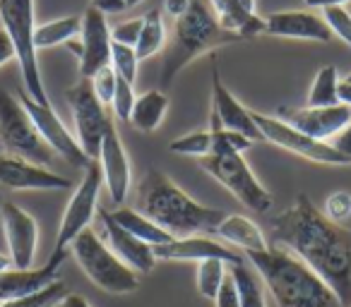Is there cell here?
<instances>
[{"instance_id":"obj_1","label":"cell","mask_w":351,"mask_h":307,"mask_svg":"<svg viewBox=\"0 0 351 307\" xmlns=\"http://www.w3.org/2000/svg\"><path fill=\"white\" fill-rule=\"evenodd\" d=\"M272 245L291 252L332 288L339 302H351V233L332 224L306 195L269 221Z\"/></svg>"},{"instance_id":"obj_2","label":"cell","mask_w":351,"mask_h":307,"mask_svg":"<svg viewBox=\"0 0 351 307\" xmlns=\"http://www.w3.org/2000/svg\"><path fill=\"white\" fill-rule=\"evenodd\" d=\"M137 211L173 238L210 235L226 216V211L195 202L159 168H149L137 183Z\"/></svg>"},{"instance_id":"obj_3","label":"cell","mask_w":351,"mask_h":307,"mask_svg":"<svg viewBox=\"0 0 351 307\" xmlns=\"http://www.w3.org/2000/svg\"><path fill=\"white\" fill-rule=\"evenodd\" d=\"M245 257L277 307H344L332 288L287 250L269 245L265 252Z\"/></svg>"},{"instance_id":"obj_4","label":"cell","mask_w":351,"mask_h":307,"mask_svg":"<svg viewBox=\"0 0 351 307\" xmlns=\"http://www.w3.org/2000/svg\"><path fill=\"white\" fill-rule=\"evenodd\" d=\"M239 36L226 31L217 22L215 12L202 3L193 0L191 10L173 22V34L164 49V63H161V92L171 87L178 72L191 65L202 53H210L221 46L239 44Z\"/></svg>"},{"instance_id":"obj_5","label":"cell","mask_w":351,"mask_h":307,"mask_svg":"<svg viewBox=\"0 0 351 307\" xmlns=\"http://www.w3.org/2000/svg\"><path fill=\"white\" fill-rule=\"evenodd\" d=\"M0 22L15 46L27 96L41 106H51L44 79H41L39 58H36L39 51L34 46V0H0Z\"/></svg>"},{"instance_id":"obj_6","label":"cell","mask_w":351,"mask_h":307,"mask_svg":"<svg viewBox=\"0 0 351 307\" xmlns=\"http://www.w3.org/2000/svg\"><path fill=\"white\" fill-rule=\"evenodd\" d=\"M70 252L84 276L99 291L111 293V295H128L140 288V276L128 264H123L92 228H87L73 240Z\"/></svg>"},{"instance_id":"obj_7","label":"cell","mask_w":351,"mask_h":307,"mask_svg":"<svg viewBox=\"0 0 351 307\" xmlns=\"http://www.w3.org/2000/svg\"><path fill=\"white\" fill-rule=\"evenodd\" d=\"M104 178H101V168L99 161H92L84 171V178L80 181V185L75 187L73 197H70L68 206H65V214L60 219V228H58V238L53 243L49 259H46L44 267L51 273H58L60 264H63L65 254L70 252V245L77 238L80 233L89 228L92 219L99 211V187H101Z\"/></svg>"},{"instance_id":"obj_8","label":"cell","mask_w":351,"mask_h":307,"mask_svg":"<svg viewBox=\"0 0 351 307\" xmlns=\"http://www.w3.org/2000/svg\"><path fill=\"white\" fill-rule=\"evenodd\" d=\"M0 144L10 157L25 159L39 166L51 163L56 157L51 146L41 139L39 130L20 98H15L5 89H0Z\"/></svg>"},{"instance_id":"obj_9","label":"cell","mask_w":351,"mask_h":307,"mask_svg":"<svg viewBox=\"0 0 351 307\" xmlns=\"http://www.w3.org/2000/svg\"><path fill=\"white\" fill-rule=\"evenodd\" d=\"M200 168L226 187L245 209L267 214L272 209V195L250 171L243 154H210L200 159Z\"/></svg>"},{"instance_id":"obj_10","label":"cell","mask_w":351,"mask_h":307,"mask_svg":"<svg viewBox=\"0 0 351 307\" xmlns=\"http://www.w3.org/2000/svg\"><path fill=\"white\" fill-rule=\"evenodd\" d=\"M65 98H68V106L73 111V122L80 146H82L89 161H99L104 135L113 125L106 106L97 98L89 79H80L75 87H70L65 92Z\"/></svg>"},{"instance_id":"obj_11","label":"cell","mask_w":351,"mask_h":307,"mask_svg":"<svg viewBox=\"0 0 351 307\" xmlns=\"http://www.w3.org/2000/svg\"><path fill=\"white\" fill-rule=\"evenodd\" d=\"M250 116H253L263 139L272 142V144L279 146V149H287V151H291V154H296V157L306 159V161H313V163H325V166H349V161L341 157L330 142L313 139V137L298 132L296 127L279 120L277 116H265V113H258V111H250Z\"/></svg>"},{"instance_id":"obj_12","label":"cell","mask_w":351,"mask_h":307,"mask_svg":"<svg viewBox=\"0 0 351 307\" xmlns=\"http://www.w3.org/2000/svg\"><path fill=\"white\" fill-rule=\"evenodd\" d=\"M20 103L25 106V111L29 113L32 122H34L36 130H39L41 139L51 146V151H53V154H58L60 159H65L70 166L84 168V171H87V166L92 161H89L87 154L82 151L77 137L70 135V130L63 125V120L56 116L53 106H41V103H36L34 98L27 96V92L22 94Z\"/></svg>"},{"instance_id":"obj_13","label":"cell","mask_w":351,"mask_h":307,"mask_svg":"<svg viewBox=\"0 0 351 307\" xmlns=\"http://www.w3.org/2000/svg\"><path fill=\"white\" fill-rule=\"evenodd\" d=\"M0 221L5 230L8 252H10L12 267L27 271L32 269L36 259V248H39V226L36 219L17 206L15 202H3L0 204Z\"/></svg>"},{"instance_id":"obj_14","label":"cell","mask_w":351,"mask_h":307,"mask_svg":"<svg viewBox=\"0 0 351 307\" xmlns=\"http://www.w3.org/2000/svg\"><path fill=\"white\" fill-rule=\"evenodd\" d=\"M215 130H231L241 132L248 139H263L258 125H255L250 111L226 89L221 82V75L217 63H212V111H210V132Z\"/></svg>"},{"instance_id":"obj_15","label":"cell","mask_w":351,"mask_h":307,"mask_svg":"<svg viewBox=\"0 0 351 307\" xmlns=\"http://www.w3.org/2000/svg\"><path fill=\"white\" fill-rule=\"evenodd\" d=\"M277 118L284 120L287 125L296 127L298 132L313 137V139L330 142L337 132H341L351 122V108L344 103L337 106H325V108H289L282 106L277 111Z\"/></svg>"},{"instance_id":"obj_16","label":"cell","mask_w":351,"mask_h":307,"mask_svg":"<svg viewBox=\"0 0 351 307\" xmlns=\"http://www.w3.org/2000/svg\"><path fill=\"white\" fill-rule=\"evenodd\" d=\"M82 53H80V75L92 79L101 68L111 65V27L106 15L89 5L82 17Z\"/></svg>"},{"instance_id":"obj_17","label":"cell","mask_w":351,"mask_h":307,"mask_svg":"<svg viewBox=\"0 0 351 307\" xmlns=\"http://www.w3.org/2000/svg\"><path fill=\"white\" fill-rule=\"evenodd\" d=\"M0 185L8 190H70L73 181L49 171L39 163L0 154Z\"/></svg>"},{"instance_id":"obj_18","label":"cell","mask_w":351,"mask_h":307,"mask_svg":"<svg viewBox=\"0 0 351 307\" xmlns=\"http://www.w3.org/2000/svg\"><path fill=\"white\" fill-rule=\"evenodd\" d=\"M99 168H101L104 185H106L108 195H111L113 204H123L128 200V192L132 185V173H130V159L123 146L121 137L116 132V125H111L104 135L101 151H99Z\"/></svg>"},{"instance_id":"obj_19","label":"cell","mask_w":351,"mask_h":307,"mask_svg":"<svg viewBox=\"0 0 351 307\" xmlns=\"http://www.w3.org/2000/svg\"><path fill=\"white\" fill-rule=\"evenodd\" d=\"M154 257L164 262H205V259H221L229 267L245 262L239 252L221 245L219 240L207 238V235H188V238H173L171 243L154 248Z\"/></svg>"},{"instance_id":"obj_20","label":"cell","mask_w":351,"mask_h":307,"mask_svg":"<svg viewBox=\"0 0 351 307\" xmlns=\"http://www.w3.org/2000/svg\"><path fill=\"white\" fill-rule=\"evenodd\" d=\"M99 219H101V230H104V243L108 245L113 254L121 259L123 264L132 269L135 273H149L156 264L154 248H149L142 240L132 238L128 230H123L121 226L113 221L111 211L99 209Z\"/></svg>"},{"instance_id":"obj_21","label":"cell","mask_w":351,"mask_h":307,"mask_svg":"<svg viewBox=\"0 0 351 307\" xmlns=\"http://www.w3.org/2000/svg\"><path fill=\"white\" fill-rule=\"evenodd\" d=\"M265 34L279 36V39H298V41H317L330 44L332 31L327 22L315 12L306 10H282L265 17Z\"/></svg>"},{"instance_id":"obj_22","label":"cell","mask_w":351,"mask_h":307,"mask_svg":"<svg viewBox=\"0 0 351 307\" xmlns=\"http://www.w3.org/2000/svg\"><path fill=\"white\" fill-rule=\"evenodd\" d=\"M215 17L226 31L236 34L241 41L265 34V20L255 12H248L239 0H210Z\"/></svg>"},{"instance_id":"obj_23","label":"cell","mask_w":351,"mask_h":307,"mask_svg":"<svg viewBox=\"0 0 351 307\" xmlns=\"http://www.w3.org/2000/svg\"><path fill=\"white\" fill-rule=\"evenodd\" d=\"M215 235H219L221 240L231 243L234 248L243 250L245 254L250 252H265L269 248L267 238H265L263 228L258 224H253L250 219L241 214H226L221 219V224L217 226Z\"/></svg>"},{"instance_id":"obj_24","label":"cell","mask_w":351,"mask_h":307,"mask_svg":"<svg viewBox=\"0 0 351 307\" xmlns=\"http://www.w3.org/2000/svg\"><path fill=\"white\" fill-rule=\"evenodd\" d=\"M111 216L123 230H128L132 238L142 240V243H147L149 248H159V245H166L173 240V235L166 233L154 221L147 219V216L140 214L137 209H130V206H118L116 211H111Z\"/></svg>"},{"instance_id":"obj_25","label":"cell","mask_w":351,"mask_h":307,"mask_svg":"<svg viewBox=\"0 0 351 307\" xmlns=\"http://www.w3.org/2000/svg\"><path fill=\"white\" fill-rule=\"evenodd\" d=\"M166 111H169V96L161 89H149L142 96H137L130 116V125L137 132L149 135V132L159 130V125L166 118Z\"/></svg>"},{"instance_id":"obj_26","label":"cell","mask_w":351,"mask_h":307,"mask_svg":"<svg viewBox=\"0 0 351 307\" xmlns=\"http://www.w3.org/2000/svg\"><path fill=\"white\" fill-rule=\"evenodd\" d=\"M229 273L236 283V291H239L241 307H267V291H265L258 271L248 262L229 267Z\"/></svg>"},{"instance_id":"obj_27","label":"cell","mask_w":351,"mask_h":307,"mask_svg":"<svg viewBox=\"0 0 351 307\" xmlns=\"http://www.w3.org/2000/svg\"><path fill=\"white\" fill-rule=\"evenodd\" d=\"M82 34V20L75 15L70 17H60V20L46 22V25L36 27L34 29V46L36 51L41 49H53V46L65 44L68 46L73 39Z\"/></svg>"},{"instance_id":"obj_28","label":"cell","mask_w":351,"mask_h":307,"mask_svg":"<svg viewBox=\"0 0 351 307\" xmlns=\"http://www.w3.org/2000/svg\"><path fill=\"white\" fill-rule=\"evenodd\" d=\"M169 39H166V25H164V15L161 10H149L145 15V25H142V34L140 41L135 46V53L140 60H147L152 55L161 53L166 49Z\"/></svg>"},{"instance_id":"obj_29","label":"cell","mask_w":351,"mask_h":307,"mask_svg":"<svg viewBox=\"0 0 351 307\" xmlns=\"http://www.w3.org/2000/svg\"><path fill=\"white\" fill-rule=\"evenodd\" d=\"M339 72L335 65H325L317 70L315 79L311 84L308 92V106L313 108H325V106H337L339 103Z\"/></svg>"},{"instance_id":"obj_30","label":"cell","mask_w":351,"mask_h":307,"mask_svg":"<svg viewBox=\"0 0 351 307\" xmlns=\"http://www.w3.org/2000/svg\"><path fill=\"white\" fill-rule=\"evenodd\" d=\"M226 273H229V264L221 262V259H205V262L197 264L195 283L200 295L207 297V300H217V293H219Z\"/></svg>"},{"instance_id":"obj_31","label":"cell","mask_w":351,"mask_h":307,"mask_svg":"<svg viewBox=\"0 0 351 307\" xmlns=\"http://www.w3.org/2000/svg\"><path fill=\"white\" fill-rule=\"evenodd\" d=\"M65 295H68V286L56 278L53 283L44 286L41 291H34V293H29V295L12 297V300L0 302V307H56Z\"/></svg>"},{"instance_id":"obj_32","label":"cell","mask_w":351,"mask_h":307,"mask_svg":"<svg viewBox=\"0 0 351 307\" xmlns=\"http://www.w3.org/2000/svg\"><path fill=\"white\" fill-rule=\"evenodd\" d=\"M171 154H181V157H195L205 159L212 154V132L210 130H197L188 132V135L178 137L169 144Z\"/></svg>"},{"instance_id":"obj_33","label":"cell","mask_w":351,"mask_h":307,"mask_svg":"<svg viewBox=\"0 0 351 307\" xmlns=\"http://www.w3.org/2000/svg\"><path fill=\"white\" fill-rule=\"evenodd\" d=\"M111 68L118 77H123L125 82L135 84L137 82V68H140V58H137L135 49L123 44H111Z\"/></svg>"},{"instance_id":"obj_34","label":"cell","mask_w":351,"mask_h":307,"mask_svg":"<svg viewBox=\"0 0 351 307\" xmlns=\"http://www.w3.org/2000/svg\"><path fill=\"white\" fill-rule=\"evenodd\" d=\"M250 146H253V139H248L241 132H231V130L212 132V154H243Z\"/></svg>"},{"instance_id":"obj_35","label":"cell","mask_w":351,"mask_h":307,"mask_svg":"<svg viewBox=\"0 0 351 307\" xmlns=\"http://www.w3.org/2000/svg\"><path fill=\"white\" fill-rule=\"evenodd\" d=\"M135 84L125 82L123 77L116 79V94H113V101H111V108H113V116L123 122H130V116H132V108H135Z\"/></svg>"},{"instance_id":"obj_36","label":"cell","mask_w":351,"mask_h":307,"mask_svg":"<svg viewBox=\"0 0 351 307\" xmlns=\"http://www.w3.org/2000/svg\"><path fill=\"white\" fill-rule=\"evenodd\" d=\"M322 20L327 22L332 36L341 39L351 49V12L346 8H327L322 10Z\"/></svg>"},{"instance_id":"obj_37","label":"cell","mask_w":351,"mask_h":307,"mask_svg":"<svg viewBox=\"0 0 351 307\" xmlns=\"http://www.w3.org/2000/svg\"><path fill=\"white\" fill-rule=\"evenodd\" d=\"M116 79H118V75L113 72L111 65H106V68H101L97 75H94L92 79H89V82H92L94 94H97V98L104 103V106H111L113 94H116Z\"/></svg>"},{"instance_id":"obj_38","label":"cell","mask_w":351,"mask_h":307,"mask_svg":"<svg viewBox=\"0 0 351 307\" xmlns=\"http://www.w3.org/2000/svg\"><path fill=\"white\" fill-rule=\"evenodd\" d=\"M142 25H145V17H132V20L121 22V25H116L111 29V41L113 44H123L135 49L142 34Z\"/></svg>"},{"instance_id":"obj_39","label":"cell","mask_w":351,"mask_h":307,"mask_svg":"<svg viewBox=\"0 0 351 307\" xmlns=\"http://www.w3.org/2000/svg\"><path fill=\"white\" fill-rule=\"evenodd\" d=\"M322 214L332 221V224H341L351 216V195L349 192H332L325 200V209Z\"/></svg>"},{"instance_id":"obj_40","label":"cell","mask_w":351,"mask_h":307,"mask_svg":"<svg viewBox=\"0 0 351 307\" xmlns=\"http://www.w3.org/2000/svg\"><path fill=\"white\" fill-rule=\"evenodd\" d=\"M215 302H217V307H241L239 291H236V283H234V278H231V273H226Z\"/></svg>"},{"instance_id":"obj_41","label":"cell","mask_w":351,"mask_h":307,"mask_svg":"<svg viewBox=\"0 0 351 307\" xmlns=\"http://www.w3.org/2000/svg\"><path fill=\"white\" fill-rule=\"evenodd\" d=\"M332 146H335L337 151H339L341 157L346 159V161L351 163V122L344 127L341 132H337L335 137H332V142H330Z\"/></svg>"},{"instance_id":"obj_42","label":"cell","mask_w":351,"mask_h":307,"mask_svg":"<svg viewBox=\"0 0 351 307\" xmlns=\"http://www.w3.org/2000/svg\"><path fill=\"white\" fill-rule=\"evenodd\" d=\"M89 5L97 8L101 15H118V12L128 10L125 0H89Z\"/></svg>"},{"instance_id":"obj_43","label":"cell","mask_w":351,"mask_h":307,"mask_svg":"<svg viewBox=\"0 0 351 307\" xmlns=\"http://www.w3.org/2000/svg\"><path fill=\"white\" fill-rule=\"evenodd\" d=\"M191 3L193 0H164V12L176 22L191 10Z\"/></svg>"},{"instance_id":"obj_44","label":"cell","mask_w":351,"mask_h":307,"mask_svg":"<svg viewBox=\"0 0 351 307\" xmlns=\"http://www.w3.org/2000/svg\"><path fill=\"white\" fill-rule=\"evenodd\" d=\"M12 58H17L15 46H12L10 36L5 34V29H0V68H3L5 63H10Z\"/></svg>"},{"instance_id":"obj_45","label":"cell","mask_w":351,"mask_h":307,"mask_svg":"<svg viewBox=\"0 0 351 307\" xmlns=\"http://www.w3.org/2000/svg\"><path fill=\"white\" fill-rule=\"evenodd\" d=\"M308 8H320V10H327V8H344L351 0H303Z\"/></svg>"},{"instance_id":"obj_46","label":"cell","mask_w":351,"mask_h":307,"mask_svg":"<svg viewBox=\"0 0 351 307\" xmlns=\"http://www.w3.org/2000/svg\"><path fill=\"white\" fill-rule=\"evenodd\" d=\"M56 307H92V305H89L87 297H82V295H73V293H68V295H65L63 300H60Z\"/></svg>"},{"instance_id":"obj_47","label":"cell","mask_w":351,"mask_h":307,"mask_svg":"<svg viewBox=\"0 0 351 307\" xmlns=\"http://www.w3.org/2000/svg\"><path fill=\"white\" fill-rule=\"evenodd\" d=\"M339 103L351 108V84L346 82H339Z\"/></svg>"},{"instance_id":"obj_48","label":"cell","mask_w":351,"mask_h":307,"mask_svg":"<svg viewBox=\"0 0 351 307\" xmlns=\"http://www.w3.org/2000/svg\"><path fill=\"white\" fill-rule=\"evenodd\" d=\"M12 259H10V254H3L0 252V273H8V271H12Z\"/></svg>"},{"instance_id":"obj_49","label":"cell","mask_w":351,"mask_h":307,"mask_svg":"<svg viewBox=\"0 0 351 307\" xmlns=\"http://www.w3.org/2000/svg\"><path fill=\"white\" fill-rule=\"evenodd\" d=\"M239 3H241V5H243L248 12H255V0H239Z\"/></svg>"},{"instance_id":"obj_50","label":"cell","mask_w":351,"mask_h":307,"mask_svg":"<svg viewBox=\"0 0 351 307\" xmlns=\"http://www.w3.org/2000/svg\"><path fill=\"white\" fill-rule=\"evenodd\" d=\"M140 3H145V0H125L128 8H135V5H140Z\"/></svg>"},{"instance_id":"obj_51","label":"cell","mask_w":351,"mask_h":307,"mask_svg":"<svg viewBox=\"0 0 351 307\" xmlns=\"http://www.w3.org/2000/svg\"><path fill=\"white\" fill-rule=\"evenodd\" d=\"M341 82H346V84H351V72H349V75H346V77H344V79H341Z\"/></svg>"},{"instance_id":"obj_52","label":"cell","mask_w":351,"mask_h":307,"mask_svg":"<svg viewBox=\"0 0 351 307\" xmlns=\"http://www.w3.org/2000/svg\"><path fill=\"white\" fill-rule=\"evenodd\" d=\"M0 302H3V295H0Z\"/></svg>"}]
</instances>
